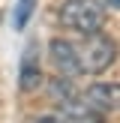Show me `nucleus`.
Masks as SVG:
<instances>
[{
  "mask_svg": "<svg viewBox=\"0 0 120 123\" xmlns=\"http://www.w3.org/2000/svg\"><path fill=\"white\" fill-rule=\"evenodd\" d=\"M102 21H105V9L99 0H66L60 6V24L81 36L102 30Z\"/></svg>",
  "mask_w": 120,
  "mask_h": 123,
  "instance_id": "f03ea898",
  "label": "nucleus"
},
{
  "mask_svg": "<svg viewBox=\"0 0 120 123\" xmlns=\"http://www.w3.org/2000/svg\"><path fill=\"white\" fill-rule=\"evenodd\" d=\"M33 123H63L60 117H39V120H33Z\"/></svg>",
  "mask_w": 120,
  "mask_h": 123,
  "instance_id": "1a4fd4ad",
  "label": "nucleus"
},
{
  "mask_svg": "<svg viewBox=\"0 0 120 123\" xmlns=\"http://www.w3.org/2000/svg\"><path fill=\"white\" fill-rule=\"evenodd\" d=\"M57 108H60V120L63 123H102V114L93 111L81 96H72V99L57 102Z\"/></svg>",
  "mask_w": 120,
  "mask_h": 123,
  "instance_id": "39448f33",
  "label": "nucleus"
},
{
  "mask_svg": "<svg viewBox=\"0 0 120 123\" xmlns=\"http://www.w3.org/2000/svg\"><path fill=\"white\" fill-rule=\"evenodd\" d=\"M48 51H51V60L60 69V75H69V78L81 75V72H78V57H75V42H69V39H51Z\"/></svg>",
  "mask_w": 120,
  "mask_h": 123,
  "instance_id": "423d86ee",
  "label": "nucleus"
},
{
  "mask_svg": "<svg viewBox=\"0 0 120 123\" xmlns=\"http://www.w3.org/2000/svg\"><path fill=\"white\" fill-rule=\"evenodd\" d=\"M75 57H78V72L81 75H102L108 72V66L117 60V42L105 33H87L84 42L75 45Z\"/></svg>",
  "mask_w": 120,
  "mask_h": 123,
  "instance_id": "f257e3e1",
  "label": "nucleus"
},
{
  "mask_svg": "<svg viewBox=\"0 0 120 123\" xmlns=\"http://www.w3.org/2000/svg\"><path fill=\"white\" fill-rule=\"evenodd\" d=\"M33 9H36V0H18V3H15V12H12V24H15V30H24V27H27Z\"/></svg>",
  "mask_w": 120,
  "mask_h": 123,
  "instance_id": "6e6552de",
  "label": "nucleus"
},
{
  "mask_svg": "<svg viewBox=\"0 0 120 123\" xmlns=\"http://www.w3.org/2000/svg\"><path fill=\"white\" fill-rule=\"evenodd\" d=\"M42 84V69H39V48L36 42H30L21 54V69H18V87L24 93H33Z\"/></svg>",
  "mask_w": 120,
  "mask_h": 123,
  "instance_id": "20e7f679",
  "label": "nucleus"
},
{
  "mask_svg": "<svg viewBox=\"0 0 120 123\" xmlns=\"http://www.w3.org/2000/svg\"><path fill=\"white\" fill-rule=\"evenodd\" d=\"M48 93H51V99H54V102L72 99V96H75L72 78H69V75H57V78H51V84H48Z\"/></svg>",
  "mask_w": 120,
  "mask_h": 123,
  "instance_id": "0eeeda50",
  "label": "nucleus"
},
{
  "mask_svg": "<svg viewBox=\"0 0 120 123\" xmlns=\"http://www.w3.org/2000/svg\"><path fill=\"white\" fill-rule=\"evenodd\" d=\"M84 102H87L93 111H99L102 117H108V114L117 111V102H120V87L117 84H90L87 90H84L81 96Z\"/></svg>",
  "mask_w": 120,
  "mask_h": 123,
  "instance_id": "7ed1b4c3",
  "label": "nucleus"
}]
</instances>
